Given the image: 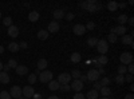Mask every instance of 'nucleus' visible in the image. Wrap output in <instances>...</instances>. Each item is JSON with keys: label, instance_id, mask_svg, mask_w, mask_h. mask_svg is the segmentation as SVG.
<instances>
[{"label": "nucleus", "instance_id": "f257e3e1", "mask_svg": "<svg viewBox=\"0 0 134 99\" xmlns=\"http://www.w3.org/2000/svg\"><path fill=\"white\" fill-rule=\"evenodd\" d=\"M82 8H85L86 11H88V12H97L98 9L102 8V5H100L97 0H87V2H83L79 4Z\"/></svg>", "mask_w": 134, "mask_h": 99}, {"label": "nucleus", "instance_id": "f03ea898", "mask_svg": "<svg viewBox=\"0 0 134 99\" xmlns=\"http://www.w3.org/2000/svg\"><path fill=\"white\" fill-rule=\"evenodd\" d=\"M97 50H98V52L100 54V55H105L107 51H109V43L103 39V40H98V43H97Z\"/></svg>", "mask_w": 134, "mask_h": 99}, {"label": "nucleus", "instance_id": "7ed1b4c3", "mask_svg": "<svg viewBox=\"0 0 134 99\" xmlns=\"http://www.w3.org/2000/svg\"><path fill=\"white\" fill-rule=\"evenodd\" d=\"M39 80H40V83H48V82H51L52 80V72L51 71H47V70L40 71Z\"/></svg>", "mask_w": 134, "mask_h": 99}, {"label": "nucleus", "instance_id": "20e7f679", "mask_svg": "<svg viewBox=\"0 0 134 99\" xmlns=\"http://www.w3.org/2000/svg\"><path fill=\"white\" fill-rule=\"evenodd\" d=\"M119 60H121V63L124 66H126V64H131L134 59H133L131 52H122L121 56H119Z\"/></svg>", "mask_w": 134, "mask_h": 99}, {"label": "nucleus", "instance_id": "39448f33", "mask_svg": "<svg viewBox=\"0 0 134 99\" xmlns=\"http://www.w3.org/2000/svg\"><path fill=\"white\" fill-rule=\"evenodd\" d=\"M34 94H35V90H34V87H32V86H24L23 89H21V95H23L26 99L32 98Z\"/></svg>", "mask_w": 134, "mask_h": 99}, {"label": "nucleus", "instance_id": "423d86ee", "mask_svg": "<svg viewBox=\"0 0 134 99\" xmlns=\"http://www.w3.org/2000/svg\"><path fill=\"white\" fill-rule=\"evenodd\" d=\"M87 80H90V82H98V79L100 78V75L98 74V71L95 70V68H93V70H90L87 72Z\"/></svg>", "mask_w": 134, "mask_h": 99}, {"label": "nucleus", "instance_id": "0eeeda50", "mask_svg": "<svg viewBox=\"0 0 134 99\" xmlns=\"http://www.w3.org/2000/svg\"><path fill=\"white\" fill-rule=\"evenodd\" d=\"M9 95H11V98H14V99H19L21 96V89L19 86H12L11 90H9Z\"/></svg>", "mask_w": 134, "mask_h": 99}, {"label": "nucleus", "instance_id": "6e6552de", "mask_svg": "<svg viewBox=\"0 0 134 99\" xmlns=\"http://www.w3.org/2000/svg\"><path fill=\"white\" fill-rule=\"evenodd\" d=\"M71 80V75L67 74V72H63L58 76V83L59 84H69Z\"/></svg>", "mask_w": 134, "mask_h": 99}, {"label": "nucleus", "instance_id": "1a4fd4ad", "mask_svg": "<svg viewBox=\"0 0 134 99\" xmlns=\"http://www.w3.org/2000/svg\"><path fill=\"white\" fill-rule=\"evenodd\" d=\"M72 32L76 35V36H81V35H85L86 34V27L83 24H75L72 27Z\"/></svg>", "mask_w": 134, "mask_h": 99}, {"label": "nucleus", "instance_id": "9d476101", "mask_svg": "<svg viewBox=\"0 0 134 99\" xmlns=\"http://www.w3.org/2000/svg\"><path fill=\"white\" fill-rule=\"evenodd\" d=\"M70 87H71V90H74L75 92H81V91L83 90V87H85V86H83V83H82L79 79H75Z\"/></svg>", "mask_w": 134, "mask_h": 99}, {"label": "nucleus", "instance_id": "9b49d317", "mask_svg": "<svg viewBox=\"0 0 134 99\" xmlns=\"http://www.w3.org/2000/svg\"><path fill=\"white\" fill-rule=\"evenodd\" d=\"M111 34L124 36V35H126V28H125V26H118V27H115V28L111 30Z\"/></svg>", "mask_w": 134, "mask_h": 99}, {"label": "nucleus", "instance_id": "f8f14e48", "mask_svg": "<svg viewBox=\"0 0 134 99\" xmlns=\"http://www.w3.org/2000/svg\"><path fill=\"white\" fill-rule=\"evenodd\" d=\"M59 23H58V21H51V23L48 24V28H47V32H48V34H50V32H51V34H55V32H58L59 31Z\"/></svg>", "mask_w": 134, "mask_h": 99}, {"label": "nucleus", "instance_id": "ddd939ff", "mask_svg": "<svg viewBox=\"0 0 134 99\" xmlns=\"http://www.w3.org/2000/svg\"><path fill=\"white\" fill-rule=\"evenodd\" d=\"M8 36H11V38H16V36H19V27H16V26H11V27H8Z\"/></svg>", "mask_w": 134, "mask_h": 99}, {"label": "nucleus", "instance_id": "4468645a", "mask_svg": "<svg viewBox=\"0 0 134 99\" xmlns=\"http://www.w3.org/2000/svg\"><path fill=\"white\" fill-rule=\"evenodd\" d=\"M39 18H40V15H39L38 11H31V12L28 14V20L31 21V23H35V21H38Z\"/></svg>", "mask_w": 134, "mask_h": 99}, {"label": "nucleus", "instance_id": "2eb2a0df", "mask_svg": "<svg viewBox=\"0 0 134 99\" xmlns=\"http://www.w3.org/2000/svg\"><path fill=\"white\" fill-rule=\"evenodd\" d=\"M9 80H11V78H9L8 72L0 71V83H3V84H7V83H8Z\"/></svg>", "mask_w": 134, "mask_h": 99}, {"label": "nucleus", "instance_id": "dca6fc26", "mask_svg": "<svg viewBox=\"0 0 134 99\" xmlns=\"http://www.w3.org/2000/svg\"><path fill=\"white\" fill-rule=\"evenodd\" d=\"M122 43H124V44H129V46L133 47V46H134V44H133V34L122 36Z\"/></svg>", "mask_w": 134, "mask_h": 99}, {"label": "nucleus", "instance_id": "f3484780", "mask_svg": "<svg viewBox=\"0 0 134 99\" xmlns=\"http://www.w3.org/2000/svg\"><path fill=\"white\" fill-rule=\"evenodd\" d=\"M16 74L18 75H27L28 74V68L26 67V66H18V67L15 68Z\"/></svg>", "mask_w": 134, "mask_h": 99}, {"label": "nucleus", "instance_id": "a211bd4d", "mask_svg": "<svg viewBox=\"0 0 134 99\" xmlns=\"http://www.w3.org/2000/svg\"><path fill=\"white\" fill-rule=\"evenodd\" d=\"M59 83H58V80H51V82H48V89H50V91H57V90H59Z\"/></svg>", "mask_w": 134, "mask_h": 99}, {"label": "nucleus", "instance_id": "6ab92c4d", "mask_svg": "<svg viewBox=\"0 0 134 99\" xmlns=\"http://www.w3.org/2000/svg\"><path fill=\"white\" fill-rule=\"evenodd\" d=\"M52 16H54V19H57V20L63 19V18H64V11H63V9H55L54 14H52Z\"/></svg>", "mask_w": 134, "mask_h": 99}, {"label": "nucleus", "instance_id": "aec40b11", "mask_svg": "<svg viewBox=\"0 0 134 99\" xmlns=\"http://www.w3.org/2000/svg\"><path fill=\"white\" fill-rule=\"evenodd\" d=\"M48 32H47V30H39V32H38V39H40V40H46L47 38H48Z\"/></svg>", "mask_w": 134, "mask_h": 99}, {"label": "nucleus", "instance_id": "412c9836", "mask_svg": "<svg viewBox=\"0 0 134 99\" xmlns=\"http://www.w3.org/2000/svg\"><path fill=\"white\" fill-rule=\"evenodd\" d=\"M98 96H99L98 91H95V90H90V91L86 94L85 98H87V99H98Z\"/></svg>", "mask_w": 134, "mask_h": 99}, {"label": "nucleus", "instance_id": "4be33fe9", "mask_svg": "<svg viewBox=\"0 0 134 99\" xmlns=\"http://www.w3.org/2000/svg\"><path fill=\"white\" fill-rule=\"evenodd\" d=\"M46 67H47V60L46 59H39V62H38V70L39 71H44Z\"/></svg>", "mask_w": 134, "mask_h": 99}, {"label": "nucleus", "instance_id": "5701e85b", "mask_svg": "<svg viewBox=\"0 0 134 99\" xmlns=\"http://www.w3.org/2000/svg\"><path fill=\"white\" fill-rule=\"evenodd\" d=\"M20 48H19V43H15V42H12V43H9L8 44V51H11V52H18Z\"/></svg>", "mask_w": 134, "mask_h": 99}, {"label": "nucleus", "instance_id": "b1692460", "mask_svg": "<svg viewBox=\"0 0 134 99\" xmlns=\"http://www.w3.org/2000/svg\"><path fill=\"white\" fill-rule=\"evenodd\" d=\"M100 95L105 96V98H109L110 94H111V90H110V87H100Z\"/></svg>", "mask_w": 134, "mask_h": 99}, {"label": "nucleus", "instance_id": "393cba45", "mask_svg": "<svg viewBox=\"0 0 134 99\" xmlns=\"http://www.w3.org/2000/svg\"><path fill=\"white\" fill-rule=\"evenodd\" d=\"M107 9L111 11V12L117 11V9H118V3L114 2V0H113V2H109V3H107Z\"/></svg>", "mask_w": 134, "mask_h": 99}, {"label": "nucleus", "instance_id": "a878e982", "mask_svg": "<svg viewBox=\"0 0 134 99\" xmlns=\"http://www.w3.org/2000/svg\"><path fill=\"white\" fill-rule=\"evenodd\" d=\"M81 60H82L81 54H79V52H72V55H71V62H72V63H79Z\"/></svg>", "mask_w": 134, "mask_h": 99}, {"label": "nucleus", "instance_id": "bb28decb", "mask_svg": "<svg viewBox=\"0 0 134 99\" xmlns=\"http://www.w3.org/2000/svg\"><path fill=\"white\" fill-rule=\"evenodd\" d=\"M97 60H98V63L102 66V67H103L105 64H107V62H109V59H107L106 55H99V56L97 58Z\"/></svg>", "mask_w": 134, "mask_h": 99}, {"label": "nucleus", "instance_id": "cd10ccee", "mask_svg": "<svg viewBox=\"0 0 134 99\" xmlns=\"http://www.w3.org/2000/svg\"><path fill=\"white\" fill-rule=\"evenodd\" d=\"M117 20H118L119 26H124V24L126 23V21L129 20V18H127V15H126V14H122V15H119V16H118V19H117Z\"/></svg>", "mask_w": 134, "mask_h": 99}, {"label": "nucleus", "instance_id": "c85d7f7f", "mask_svg": "<svg viewBox=\"0 0 134 99\" xmlns=\"http://www.w3.org/2000/svg\"><path fill=\"white\" fill-rule=\"evenodd\" d=\"M97 43H98V39L97 38H90V39L87 40V46L88 47H95Z\"/></svg>", "mask_w": 134, "mask_h": 99}, {"label": "nucleus", "instance_id": "c756f323", "mask_svg": "<svg viewBox=\"0 0 134 99\" xmlns=\"http://www.w3.org/2000/svg\"><path fill=\"white\" fill-rule=\"evenodd\" d=\"M115 83L117 84H124L125 83V75H117L115 76Z\"/></svg>", "mask_w": 134, "mask_h": 99}, {"label": "nucleus", "instance_id": "7c9ffc66", "mask_svg": "<svg viewBox=\"0 0 134 99\" xmlns=\"http://www.w3.org/2000/svg\"><path fill=\"white\" fill-rule=\"evenodd\" d=\"M36 80H38V76H36L35 74H30V75H28V83H30V84H34Z\"/></svg>", "mask_w": 134, "mask_h": 99}, {"label": "nucleus", "instance_id": "2f4dec72", "mask_svg": "<svg viewBox=\"0 0 134 99\" xmlns=\"http://www.w3.org/2000/svg\"><path fill=\"white\" fill-rule=\"evenodd\" d=\"M126 71H127V67H126V66H124V64H121L119 67H118V75H125Z\"/></svg>", "mask_w": 134, "mask_h": 99}, {"label": "nucleus", "instance_id": "473e14b6", "mask_svg": "<svg viewBox=\"0 0 134 99\" xmlns=\"http://www.w3.org/2000/svg\"><path fill=\"white\" fill-rule=\"evenodd\" d=\"M8 66H9V68H14V70H15L19 64H18V62H16L15 59H9V60H8Z\"/></svg>", "mask_w": 134, "mask_h": 99}, {"label": "nucleus", "instance_id": "72a5a7b5", "mask_svg": "<svg viewBox=\"0 0 134 99\" xmlns=\"http://www.w3.org/2000/svg\"><path fill=\"white\" fill-rule=\"evenodd\" d=\"M70 75H71V78H74V79H79V76H81L82 74H81L79 70H72V72H71Z\"/></svg>", "mask_w": 134, "mask_h": 99}, {"label": "nucleus", "instance_id": "f704fd0d", "mask_svg": "<svg viewBox=\"0 0 134 99\" xmlns=\"http://www.w3.org/2000/svg\"><path fill=\"white\" fill-rule=\"evenodd\" d=\"M3 24H4L5 27H11V26H12V19H11L9 16L4 18V20H3Z\"/></svg>", "mask_w": 134, "mask_h": 99}, {"label": "nucleus", "instance_id": "c9c22d12", "mask_svg": "<svg viewBox=\"0 0 134 99\" xmlns=\"http://www.w3.org/2000/svg\"><path fill=\"white\" fill-rule=\"evenodd\" d=\"M99 83H100V86H102V87H109V84H110V79L105 76V78H102V80H100Z\"/></svg>", "mask_w": 134, "mask_h": 99}, {"label": "nucleus", "instance_id": "e433bc0d", "mask_svg": "<svg viewBox=\"0 0 134 99\" xmlns=\"http://www.w3.org/2000/svg\"><path fill=\"white\" fill-rule=\"evenodd\" d=\"M107 40H109V43H117V35H114V34H109V36H107Z\"/></svg>", "mask_w": 134, "mask_h": 99}, {"label": "nucleus", "instance_id": "4c0bfd02", "mask_svg": "<svg viewBox=\"0 0 134 99\" xmlns=\"http://www.w3.org/2000/svg\"><path fill=\"white\" fill-rule=\"evenodd\" d=\"M0 99H12V98H11L8 91H2L0 92Z\"/></svg>", "mask_w": 134, "mask_h": 99}, {"label": "nucleus", "instance_id": "58836bf2", "mask_svg": "<svg viewBox=\"0 0 134 99\" xmlns=\"http://www.w3.org/2000/svg\"><path fill=\"white\" fill-rule=\"evenodd\" d=\"M59 90H62V91H70L71 90V87H70V84H60L59 86Z\"/></svg>", "mask_w": 134, "mask_h": 99}, {"label": "nucleus", "instance_id": "ea45409f", "mask_svg": "<svg viewBox=\"0 0 134 99\" xmlns=\"http://www.w3.org/2000/svg\"><path fill=\"white\" fill-rule=\"evenodd\" d=\"M85 27H86V30H94L95 28V23L94 21H88L87 26H85Z\"/></svg>", "mask_w": 134, "mask_h": 99}, {"label": "nucleus", "instance_id": "a19ab883", "mask_svg": "<svg viewBox=\"0 0 134 99\" xmlns=\"http://www.w3.org/2000/svg\"><path fill=\"white\" fill-rule=\"evenodd\" d=\"M72 99H86V98H85V95H83L82 92H76V94L72 96Z\"/></svg>", "mask_w": 134, "mask_h": 99}, {"label": "nucleus", "instance_id": "79ce46f5", "mask_svg": "<svg viewBox=\"0 0 134 99\" xmlns=\"http://www.w3.org/2000/svg\"><path fill=\"white\" fill-rule=\"evenodd\" d=\"M133 79H134V76H133V75H130V74L125 76V82H129V83H131V82H133Z\"/></svg>", "mask_w": 134, "mask_h": 99}, {"label": "nucleus", "instance_id": "37998d69", "mask_svg": "<svg viewBox=\"0 0 134 99\" xmlns=\"http://www.w3.org/2000/svg\"><path fill=\"white\" fill-rule=\"evenodd\" d=\"M64 16H66V19H67V20H72V19L75 18V15H74L72 12H70V14H67V15H64Z\"/></svg>", "mask_w": 134, "mask_h": 99}, {"label": "nucleus", "instance_id": "c03bdc74", "mask_svg": "<svg viewBox=\"0 0 134 99\" xmlns=\"http://www.w3.org/2000/svg\"><path fill=\"white\" fill-rule=\"evenodd\" d=\"M127 71H129V74H130V75H133V72H134V66H133V63H131V64H129Z\"/></svg>", "mask_w": 134, "mask_h": 99}, {"label": "nucleus", "instance_id": "a18cd8bd", "mask_svg": "<svg viewBox=\"0 0 134 99\" xmlns=\"http://www.w3.org/2000/svg\"><path fill=\"white\" fill-rule=\"evenodd\" d=\"M100 87H102V86H100V83H99V82H95V83H94V90H95V91L100 90Z\"/></svg>", "mask_w": 134, "mask_h": 99}, {"label": "nucleus", "instance_id": "49530a36", "mask_svg": "<svg viewBox=\"0 0 134 99\" xmlns=\"http://www.w3.org/2000/svg\"><path fill=\"white\" fill-rule=\"evenodd\" d=\"M79 80H81L82 83L86 82V80H87V76H86V75H81V76H79Z\"/></svg>", "mask_w": 134, "mask_h": 99}, {"label": "nucleus", "instance_id": "de8ad7c7", "mask_svg": "<svg viewBox=\"0 0 134 99\" xmlns=\"http://www.w3.org/2000/svg\"><path fill=\"white\" fill-rule=\"evenodd\" d=\"M19 48H27V43L26 42H21L19 44Z\"/></svg>", "mask_w": 134, "mask_h": 99}, {"label": "nucleus", "instance_id": "09e8293b", "mask_svg": "<svg viewBox=\"0 0 134 99\" xmlns=\"http://www.w3.org/2000/svg\"><path fill=\"white\" fill-rule=\"evenodd\" d=\"M125 99H134V95L130 92V94H126L125 95Z\"/></svg>", "mask_w": 134, "mask_h": 99}, {"label": "nucleus", "instance_id": "8fccbe9b", "mask_svg": "<svg viewBox=\"0 0 134 99\" xmlns=\"http://www.w3.org/2000/svg\"><path fill=\"white\" fill-rule=\"evenodd\" d=\"M32 99H42V95H40V94H34Z\"/></svg>", "mask_w": 134, "mask_h": 99}, {"label": "nucleus", "instance_id": "3c124183", "mask_svg": "<svg viewBox=\"0 0 134 99\" xmlns=\"http://www.w3.org/2000/svg\"><path fill=\"white\" fill-rule=\"evenodd\" d=\"M97 71H98L99 75H103V74H105V68H103V67H102V68H99V70H97Z\"/></svg>", "mask_w": 134, "mask_h": 99}, {"label": "nucleus", "instance_id": "603ef678", "mask_svg": "<svg viewBox=\"0 0 134 99\" xmlns=\"http://www.w3.org/2000/svg\"><path fill=\"white\" fill-rule=\"evenodd\" d=\"M126 7V3H118V8H125Z\"/></svg>", "mask_w": 134, "mask_h": 99}, {"label": "nucleus", "instance_id": "864d4df0", "mask_svg": "<svg viewBox=\"0 0 134 99\" xmlns=\"http://www.w3.org/2000/svg\"><path fill=\"white\" fill-rule=\"evenodd\" d=\"M127 21H129V24H130V26H133V24H134V19H133V18H129V20H127Z\"/></svg>", "mask_w": 134, "mask_h": 99}, {"label": "nucleus", "instance_id": "5fc2aeb1", "mask_svg": "<svg viewBox=\"0 0 134 99\" xmlns=\"http://www.w3.org/2000/svg\"><path fill=\"white\" fill-rule=\"evenodd\" d=\"M47 99H59V98H58L57 95H52V96H48Z\"/></svg>", "mask_w": 134, "mask_h": 99}, {"label": "nucleus", "instance_id": "6e6d98bb", "mask_svg": "<svg viewBox=\"0 0 134 99\" xmlns=\"http://www.w3.org/2000/svg\"><path fill=\"white\" fill-rule=\"evenodd\" d=\"M3 52H4V47L0 46V54H3Z\"/></svg>", "mask_w": 134, "mask_h": 99}, {"label": "nucleus", "instance_id": "4d7b16f0", "mask_svg": "<svg viewBox=\"0 0 134 99\" xmlns=\"http://www.w3.org/2000/svg\"><path fill=\"white\" fill-rule=\"evenodd\" d=\"M3 66H4V64H3L2 62H0V71H3Z\"/></svg>", "mask_w": 134, "mask_h": 99}, {"label": "nucleus", "instance_id": "13d9d810", "mask_svg": "<svg viewBox=\"0 0 134 99\" xmlns=\"http://www.w3.org/2000/svg\"><path fill=\"white\" fill-rule=\"evenodd\" d=\"M100 99H110V98H105V96H102V98H100Z\"/></svg>", "mask_w": 134, "mask_h": 99}, {"label": "nucleus", "instance_id": "bf43d9fd", "mask_svg": "<svg viewBox=\"0 0 134 99\" xmlns=\"http://www.w3.org/2000/svg\"><path fill=\"white\" fill-rule=\"evenodd\" d=\"M19 99H26V98H24V96H20V98H19Z\"/></svg>", "mask_w": 134, "mask_h": 99}, {"label": "nucleus", "instance_id": "052dcab7", "mask_svg": "<svg viewBox=\"0 0 134 99\" xmlns=\"http://www.w3.org/2000/svg\"><path fill=\"white\" fill-rule=\"evenodd\" d=\"M0 19H2V12H0Z\"/></svg>", "mask_w": 134, "mask_h": 99}, {"label": "nucleus", "instance_id": "680f3d73", "mask_svg": "<svg viewBox=\"0 0 134 99\" xmlns=\"http://www.w3.org/2000/svg\"><path fill=\"white\" fill-rule=\"evenodd\" d=\"M30 99H32V98H30Z\"/></svg>", "mask_w": 134, "mask_h": 99}]
</instances>
